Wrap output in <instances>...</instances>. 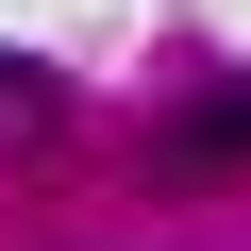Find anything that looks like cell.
Wrapping results in <instances>:
<instances>
[{"label":"cell","mask_w":251,"mask_h":251,"mask_svg":"<svg viewBox=\"0 0 251 251\" xmlns=\"http://www.w3.org/2000/svg\"><path fill=\"white\" fill-rule=\"evenodd\" d=\"M168 168H251V67L184 100V134H168Z\"/></svg>","instance_id":"obj_1"},{"label":"cell","mask_w":251,"mask_h":251,"mask_svg":"<svg viewBox=\"0 0 251 251\" xmlns=\"http://www.w3.org/2000/svg\"><path fill=\"white\" fill-rule=\"evenodd\" d=\"M50 100H67L50 67H17V50H0V134H50Z\"/></svg>","instance_id":"obj_2"}]
</instances>
